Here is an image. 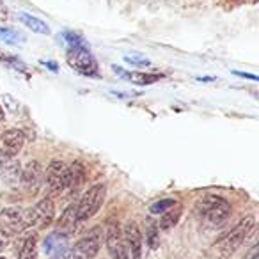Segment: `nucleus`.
Wrapping results in <instances>:
<instances>
[{"mask_svg":"<svg viewBox=\"0 0 259 259\" xmlns=\"http://www.w3.org/2000/svg\"><path fill=\"white\" fill-rule=\"evenodd\" d=\"M9 245V234H6L4 231H0V252L4 250Z\"/></svg>","mask_w":259,"mask_h":259,"instance_id":"cd10ccee","label":"nucleus"},{"mask_svg":"<svg viewBox=\"0 0 259 259\" xmlns=\"http://www.w3.org/2000/svg\"><path fill=\"white\" fill-rule=\"evenodd\" d=\"M112 69H114L115 75H119L121 78L130 80L132 83H137V85H151V83L158 82L162 78V75H158V73H141V71L128 73L122 68H119V66H112Z\"/></svg>","mask_w":259,"mask_h":259,"instance_id":"ddd939ff","label":"nucleus"},{"mask_svg":"<svg viewBox=\"0 0 259 259\" xmlns=\"http://www.w3.org/2000/svg\"><path fill=\"white\" fill-rule=\"evenodd\" d=\"M107 247L114 259H128V250H126L121 229L115 222H110L107 227Z\"/></svg>","mask_w":259,"mask_h":259,"instance_id":"9b49d317","label":"nucleus"},{"mask_svg":"<svg viewBox=\"0 0 259 259\" xmlns=\"http://www.w3.org/2000/svg\"><path fill=\"white\" fill-rule=\"evenodd\" d=\"M66 61L80 75H85V76L98 75V62L85 47H69L68 54H66Z\"/></svg>","mask_w":259,"mask_h":259,"instance_id":"20e7f679","label":"nucleus"},{"mask_svg":"<svg viewBox=\"0 0 259 259\" xmlns=\"http://www.w3.org/2000/svg\"><path fill=\"white\" fill-rule=\"evenodd\" d=\"M45 178H47V187L52 195H61L68 188V167L59 160H54L48 165Z\"/></svg>","mask_w":259,"mask_h":259,"instance_id":"6e6552de","label":"nucleus"},{"mask_svg":"<svg viewBox=\"0 0 259 259\" xmlns=\"http://www.w3.org/2000/svg\"><path fill=\"white\" fill-rule=\"evenodd\" d=\"M126 62H130V64H135V66H148L149 61L146 57H139V55H126L124 57Z\"/></svg>","mask_w":259,"mask_h":259,"instance_id":"a878e982","label":"nucleus"},{"mask_svg":"<svg viewBox=\"0 0 259 259\" xmlns=\"http://www.w3.org/2000/svg\"><path fill=\"white\" fill-rule=\"evenodd\" d=\"M66 250H68V236L61 233H52L45 240V252L50 255H57V257H64Z\"/></svg>","mask_w":259,"mask_h":259,"instance_id":"dca6fc26","label":"nucleus"},{"mask_svg":"<svg viewBox=\"0 0 259 259\" xmlns=\"http://www.w3.org/2000/svg\"><path fill=\"white\" fill-rule=\"evenodd\" d=\"M0 61L11 64L13 68H16L18 71H25V69H27V66L23 64L18 57H15V55H11V54H6V52H0Z\"/></svg>","mask_w":259,"mask_h":259,"instance_id":"4be33fe9","label":"nucleus"},{"mask_svg":"<svg viewBox=\"0 0 259 259\" xmlns=\"http://www.w3.org/2000/svg\"><path fill=\"white\" fill-rule=\"evenodd\" d=\"M0 226L6 234H20L29 229L27 211L22 208H6L0 211Z\"/></svg>","mask_w":259,"mask_h":259,"instance_id":"0eeeda50","label":"nucleus"},{"mask_svg":"<svg viewBox=\"0 0 259 259\" xmlns=\"http://www.w3.org/2000/svg\"><path fill=\"white\" fill-rule=\"evenodd\" d=\"M22 167L15 156H0V176L9 183H18Z\"/></svg>","mask_w":259,"mask_h":259,"instance_id":"2eb2a0df","label":"nucleus"},{"mask_svg":"<svg viewBox=\"0 0 259 259\" xmlns=\"http://www.w3.org/2000/svg\"><path fill=\"white\" fill-rule=\"evenodd\" d=\"M2 101H4L6 110H8V112H15L16 108H18V103H16V101L13 100L11 94H2Z\"/></svg>","mask_w":259,"mask_h":259,"instance_id":"bb28decb","label":"nucleus"},{"mask_svg":"<svg viewBox=\"0 0 259 259\" xmlns=\"http://www.w3.org/2000/svg\"><path fill=\"white\" fill-rule=\"evenodd\" d=\"M85 183V169L80 162H73L68 167V188L71 194H78V190Z\"/></svg>","mask_w":259,"mask_h":259,"instance_id":"f3484780","label":"nucleus"},{"mask_svg":"<svg viewBox=\"0 0 259 259\" xmlns=\"http://www.w3.org/2000/svg\"><path fill=\"white\" fill-rule=\"evenodd\" d=\"M254 224H255L254 217L248 215V217H245V219H241L229 233L224 234V236L213 245V247H215V252H217V257L227 259L229 255H233L234 252L241 247L245 238L248 236V233H250L252 227H254Z\"/></svg>","mask_w":259,"mask_h":259,"instance_id":"f257e3e1","label":"nucleus"},{"mask_svg":"<svg viewBox=\"0 0 259 259\" xmlns=\"http://www.w3.org/2000/svg\"><path fill=\"white\" fill-rule=\"evenodd\" d=\"M122 240H124L126 250L132 255V259H142V233H141V229H139L137 222H132V220H130V222L126 224Z\"/></svg>","mask_w":259,"mask_h":259,"instance_id":"9d476101","label":"nucleus"},{"mask_svg":"<svg viewBox=\"0 0 259 259\" xmlns=\"http://www.w3.org/2000/svg\"><path fill=\"white\" fill-rule=\"evenodd\" d=\"M25 144V135L20 130H8L0 135V156H16Z\"/></svg>","mask_w":259,"mask_h":259,"instance_id":"1a4fd4ad","label":"nucleus"},{"mask_svg":"<svg viewBox=\"0 0 259 259\" xmlns=\"http://www.w3.org/2000/svg\"><path fill=\"white\" fill-rule=\"evenodd\" d=\"M195 211L209 227H219L229 219L231 204L220 195H204L195 204Z\"/></svg>","mask_w":259,"mask_h":259,"instance_id":"f03ea898","label":"nucleus"},{"mask_svg":"<svg viewBox=\"0 0 259 259\" xmlns=\"http://www.w3.org/2000/svg\"><path fill=\"white\" fill-rule=\"evenodd\" d=\"M27 220H29V227H37V229H47L55 217V204L50 197H45L37 202L36 206L25 209Z\"/></svg>","mask_w":259,"mask_h":259,"instance_id":"423d86ee","label":"nucleus"},{"mask_svg":"<svg viewBox=\"0 0 259 259\" xmlns=\"http://www.w3.org/2000/svg\"><path fill=\"white\" fill-rule=\"evenodd\" d=\"M178 202L174 201V199H162V201H156L155 204L149 206V211L153 213V215H160V213H165L167 209H170L172 206H176Z\"/></svg>","mask_w":259,"mask_h":259,"instance_id":"412c9836","label":"nucleus"},{"mask_svg":"<svg viewBox=\"0 0 259 259\" xmlns=\"http://www.w3.org/2000/svg\"><path fill=\"white\" fill-rule=\"evenodd\" d=\"M18 259H37V234L30 233L20 241L16 248Z\"/></svg>","mask_w":259,"mask_h":259,"instance_id":"a211bd4d","label":"nucleus"},{"mask_svg":"<svg viewBox=\"0 0 259 259\" xmlns=\"http://www.w3.org/2000/svg\"><path fill=\"white\" fill-rule=\"evenodd\" d=\"M20 20H22V23L25 27H29L32 32H36V34H50V27L47 25L45 22H41L39 18H36V16H30V15H27V13H22L20 15Z\"/></svg>","mask_w":259,"mask_h":259,"instance_id":"aec40b11","label":"nucleus"},{"mask_svg":"<svg viewBox=\"0 0 259 259\" xmlns=\"http://www.w3.org/2000/svg\"><path fill=\"white\" fill-rule=\"evenodd\" d=\"M0 259H6V257H0Z\"/></svg>","mask_w":259,"mask_h":259,"instance_id":"473e14b6","label":"nucleus"},{"mask_svg":"<svg viewBox=\"0 0 259 259\" xmlns=\"http://www.w3.org/2000/svg\"><path fill=\"white\" fill-rule=\"evenodd\" d=\"M105 195H107V187L103 183H96L82 195L80 202L76 204V217L78 220H87L91 217H94L100 211L101 204L105 201Z\"/></svg>","mask_w":259,"mask_h":259,"instance_id":"7ed1b4c3","label":"nucleus"},{"mask_svg":"<svg viewBox=\"0 0 259 259\" xmlns=\"http://www.w3.org/2000/svg\"><path fill=\"white\" fill-rule=\"evenodd\" d=\"M146 240H148V245L153 248V250L158 248L160 240H158V226H156V224H151V226H149V231H148V234H146Z\"/></svg>","mask_w":259,"mask_h":259,"instance_id":"5701e85b","label":"nucleus"},{"mask_svg":"<svg viewBox=\"0 0 259 259\" xmlns=\"http://www.w3.org/2000/svg\"><path fill=\"white\" fill-rule=\"evenodd\" d=\"M101 240H103L101 229L94 227L89 234H85L76 241L75 247L69 252V259H94L101 248Z\"/></svg>","mask_w":259,"mask_h":259,"instance_id":"39448f33","label":"nucleus"},{"mask_svg":"<svg viewBox=\"0 0 259 259\" xmlns=\"http://www.w3.org/2000/svg\"><path fill=\"white\" fill-rule=\"evenodd\" d=\"M234 75L243 76V78H248V80H254V82H255V80H257V76H255V75H248V73H240V71H236V73H234Z\"/></svg>","mask_w":259,"mask_h":259,"instance_id":"c85d7f7f","label":"nucleus"},{"mask_svg":"<svg viewBox=\"0 0 259 259\" xmlns=\"http://www.w3.org/2000/svg\"><path fill=\"white\" fill-rule=\"evenodd\" d=\"M45 66H48V68H52V71H57V64H54V62H43Z\"/></svg>","mask_w":259,"mask_h":259,"instance_id":"7c9ffc66","label":"nucleus"},{"mask_svg":"<svg viewBox=\"0 0 259 259\" xmlns=\"http://www.w3.org/2000/svg\"><path fill=\"white\" fill-rule=\"evenodd\" d=\"M64 37H66V41L69 43V47H85V43H83V39L78 36V34H75V32H66Z\"/></svg>","mask_w":259,"mask_h":259,"instance_id":"393cba45","label":"nucleus"},{"mask_svg":"<svg viewBox=\"0 0 259 259\" xmlns=\"http://www.w3.org/2000/svg\"><path fill=\"white\" fill-rule=\"evenodd\" d=\"M247 259H259V254H257V247H255L254 250L250 252V255H248Z\"/></svg>","mask_w":259,"mask_h":259,"instance_id":"c756f323","label":"nucleus"},{"mask_svg":"<svg viewBox=\"0 0 259 259\" xmlns=\"http://www.w3.org/2000/svg\"><path fill=\"white\" fill-rule=\"evenodd\" d=\"M43 167H41L39 162H29L20 174V180H22V185L27 190H36L39 187L41 180H43Z\"/></svg>","mask_w":259,"mask_h":259,"instance_id":"f8f14e48","label":"nucleus"},{"mask_svg":"<svg viewBox=\"0 0 259 259\" xmlns=\"http://www.w3.org/2000/svg\"><path fill=\"white\" fill-rule=\"evenodd\" d=\"M2 121H4V108L0 107V122H2Z\"/></svg>","mask_w":259,"mask_h":259,"instance_id":"2f4dec72","label":"nucleus"},{"mask_svg":"<svg viewBox=\"0 0 259 259\" xmlns=\"http://www.w3.org/2000/svg\"><path fill=\"white\" fill-rule=\"evenodd\" d=\"M181 213H183V206H180V204H176V206H172L170 209H167V211L162 215V219H160L158 229L169 231L170 227H174L178 224V220H180Z\"/></svg>","mask_w":259,"mask_h":259,"instance_id":"6ab92c4d","label":"nucleus"},{"mask_svg":"<svg viewBox=\"0 0 259 259\" xmlns=\"http://www.w3.org/2000/svg\"><path fill=\"white\" fill-rule=\"evenodd\" d=\"M78 217H76V204H69L68 208L62 211L61 219L57 220V233L64 234V236H69L71 233L76 231V226H78Z\"/></svg>","mask_w":259,"mask_h":259,"instance_id":"4468645a","label":"nucleus"},{"mask_svg":"<svg viewBox=\"0 0 259 259\" xmlns=\"http://www.w3.org/2000/svg\"><path fill=\"white\" fill-rule=\"evenodd\" d=\"M0 37L8 43H20L18 39H23V36L16 30H9V29H0Z\"/></svg>","mask_w":259,"mask_h":259,"instance_id":"b1692460","label":"nucleus"}]
</instances>
